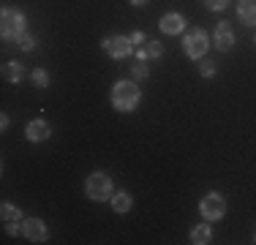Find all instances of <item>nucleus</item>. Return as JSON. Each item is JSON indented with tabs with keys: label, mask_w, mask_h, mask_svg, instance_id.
<instances>
[{
	"label": "nucleus",
	"mask_w": 256,
	"mask_h": 245,
	"mask_svg": "<svg viewBox=\"0 0 256 245\" xmlns=\"http://www.w3.org/2000/svg\"><path fill=\"white\" fill-rule=\"evenodd\" d=\"M109 101L118 112H134L142 101V90L134 79H118L112 84V93H109Z\"/></svg>",
	"instance_id": "obj_1"
},
{
	"label": "nucleus",
	"mask_w": 256,
	"mask_h": 245,
	"mask_svg": "<svg viewBox=\"0 0 256 245\" xmlns=\"http://www.w3.org/2000/svg\"><path fill=\"white\" fill-rule=\"evenodd\" d=\"M22 33H28V16H25V11L6 6V8L0 11V36H3V41H16Z\"/></svg>",
	"instance_id": "obj_2"
},
{
	"label": "nucleus",
	"mask_w": 256,
	"mask_h": 245,
	"mask_svg": "<svg viewBox=\"0 0 256 245\" xmlns=\"http://www.w3.org/2000/svg\"><path fill=\"white\" fill-rule=\"evenodd\" d=\"M114 194V182L106 172H90L84 180V196L93 202H109Z\"/></svg>",
	"instance_id": "obj_3"
},
{
	"label": "nucleus",
	"mask_w": 256,
	"mask_h": 245,
	"mask_svg": "<svg viewBox=\"0 0 256 245\" xmlns=\"http://www.w3.org/2000/svg\"><path fill=\"white\" fill-rule=\"evenodd\" d=\"M210 49V36L202 28H191L186 36H182V52H186L188 60H202Z\"/></svg>",
	"instance_id": "obj_4"
},
{
	"label": "nucleus",
	"mask_w": 256,
	"mask_h": 245,
	"mask_svg": "<svg viewBox=\"0 0 256 245\" xmlns=\"http://www.w3.org/2000/svg\"><path fill=\"white\" fill-rule=\"evenodd\" d=\"M199 216L204 220H221L226 216V199H224L218 191H210L202 196V202H199Z\"/></svg>",
	"instance_id": "obj_5"
},
{
	"label": "nucleus",
	"mask_w": 256,
	"mask_h": 245,
	"mask_svg": "<svg viewBox=\"0 0 256 245\" xmlns=\"http://www.w3.org/2000/svg\"><path fill=\"white\" fill-rule=\"evenodd\" d=\"M101 46H104V52H106L112 60H123L131 52H136V46L131 44V38H128V36H120V33L106 36V38L101 41Z\"/></svg>",
	"instance_id": "obj_6"
},
{
	"label": "nucleus",
	"mask_w": 256,
	"mask_h": 245,
	"mask_svg": "<svg viewBox=\"0 0 256 245\" xmlns=\"http://www.w3.org/2000/svg\"><path fill=\"white\" fill-rule=\"evenodd\" d=\"M22 234L28 237L30 242H46L50 240V229L41 218H25L22 220Z\"/></svg>",
	"instance_id": "obj_7"
},
{
	"label": "nucleus",
	"mask_w": 256,
	"mask_h": 245,
	"mask_svg": "<svg viewBox=\"0 0 256 245\" xmlns=\"http://www.w3.org/2000/svg\"><path fill=\"white\" fill-rule=\"evenodd\" d=\"M50 136H52V126L44 118H36V120H30L25 126V139H28V142H33V144L46 142Z\"/></svg>",
	"instance_id": "obj_8"
},
{
	"label": "nucleus",
	"mask_w": 256,
	"mask_h": 245,
	"mask_svg": "<svg viewBox=\"0 0 256 245\" xmlns=\"http://www.w3.org/2000/svg\"><path fill=\"white\" fill-rule=\"evenodd\" d=\"M212 44H216L218 52H229V49L237 44L234 30H232V24H229V22H218V24H216V33H212Z\"/></svg>",
	"instance_id": "obj_9"
},
{
	"label": "nucleus",
	"mask_w": 256,
	"mask_h": 245,
	"mask_svg": "<svg viewBox=\"0 0 256 245\" xmlns=\"http://www.w3.org/2000/svg\"><path fill=\"white\" fill-rule=\"evenodd\" d=\"M158 28H161V33H166V36H180V33H186V16H182L180 11H169V14L161 16Z\"/></svg>",
	"instance_id": "obj_10"
},
{
	"label": "nucleus",
	"mask_w": 256,
	"mask_h": 245,
	"mask_svg": "<svg viewBox=\"0 0 256 245\" xmlns=\"http://www.w3.org/2000/svg\"><path fill=\"white\" fill-rule=\"evenodd\" d=\"M164 58V44L161 41H144L142 46H136V60H161Z\"/></svg>",
	"instance_id": "obj_11"
},
{
	"label": "nucleus",
	"mask_w": 256,
	"mask_h": 245,
	"mask_svg": "<svg viewBox=\"0 0 256 245\" xmlns=\"http://www.w3.org/2000/svg\"><path fill=\"white\" fill-rule=\"evenodd\" d=\"M237 20L246 28H256V0H240L237 3Z\"/></svg>",
	"instance_id": "obj_12"
},
{
	"label": "nucleus",
	"mask_w": 256,
	"mask_h": 245,
	"mask_svg": "<svg viewBox=\"0 0 256 245\" xmlns=\"http://www.w3.org/2000/svg\"><path fill=\"white\" fill-rule=\"evenodd\" d=\"M25 76H28V68L20 63V60H8V63L3 66V79H6V82H11V84H20Z\"/></svg>",
	"instance_id": "obj_13"
},
{
	"label": "nucleus",
	"mask_w": 256,
	"mask_h": 245,
	"mask_svg": "<svg viewBox=\"0 0 256 245\" xmlns=\"http://www.w3.org/2000/svg\"><path fill=\"white\" fill-rule=\"evenodd\" d=\"M109 202H112V210H114V212H120V216H126V212L134 207V196L128 194V191L112 194V199H109Z\"/></svg>",
	"instance_id": "obj_14"
},
{
	"label": "nucleus",
	"mask_w": 256,
	"mask_h": 245,
	"mask_svg": "<svg viewBox=\"0 0 256 245\" xmlns=\"http://www.w3.org/2000/svg\"><path fill=\"white\" fill-rule=\"evenodd\" d=\"M212 240V226H210V220H204V224H199V226H194L191 229V242L194 245H207Z\"/></svg>",
	"instance_id": "obj_15"
},
{
	"label": "nucleus",
	"mask_w": 256,
	"mask_h": 245,
	"mask_svg": "<svg viewBox=\"0 0 256 245\" xmlns=\"http://www.w3.org/2000/svg\"><path fill=\"white\" fill-rule=\"evenodd\" d=\"M0 218L3 220H20L22 210L16 204H11V202H3V204H0Z\"/></svg>",
	"instance_id": "obj_16"
},
{
	"label": "nucleus",
	"mask_w": 256,
	"mask_h": 245,
	"mask_svg": "<svg viewBox=\"0 0 256 245\" xmlns=\"http://www.w3.org/2000/svg\"><path fill=\"white\" fill-rule=\"evenodd\" d=\"M150 76V68H148V60H136V66H131V79L134 82H142V79Z\"/></svg>",
	"instance_id": "obj_17"
},
{
	"label": "nucleus",
	"mask_w": 256,
	"mask_h": 245,
	"mask_svg": "<svg viewBox=\"0 0 256 245\" xmlns=\"http://www.w3.org/2000/svg\"><path fill=\"white\" fill-rule=\"evenodd\" d=\"M16 46H20L22 52H33V49L38 46V38H36L33 33H22L20 38H16Z\"/></svg>",
	"instance_id": "obj_18"
},
{
	"label": "nucleus",
	"mask_w": 256,
	"mask_h": 245,
	"mask_svg": "<svg viewBox=\"0 0 256 245\" xmlns=\"http://www.w3.org/2000/svg\"><path fill=\"white\" fill-rule=\"evenodd\" d=\"M33 82H36V88H50V74H46L44 68H33Z\"/></svg>",
	"instance_id": "obj_19"
},
{
	"label": "nucleus",
	"mask_w": 256,
	"mask_h": 245,
	"mask_svg": "<svg viewBox=\"0 0 256 245\" xmlns=\"http://www.w3.org/2000/svg\"><path fill=\"white\" fill-rule=\"evenodd\" d=\"M6 232H8L11 237L22 234V224H20V220H6Z\"/></svg>",
	"instance_id": "obj_20"
},
{
	"label": "nucleus",
	"mask_w": 256,
	"mask_h": 245,
	"mask_svg": "<svg viewBox=\"0 0 256 245\" xmlns=\"http://www.w3.org/2000/svg\"><path fill=\"white\" fill-rule=\"evenodd\" d=\"M204 6H207L210 11H224V8L229 6V0H204Z\"/></svg>",
	"instance_id": "obj_21"
},
{
	"label": "nucleus",
	"mask_w": 256,
	"mask_h": 245,
	"mask_svg": "<svg viewBox=\"0 0 256 245\" xmlns=\"http://www.w3.org/2000/svg\"><path fill=\"white\" fill-rule=\"evenodd\" d=\"M128 38H131V44H134V46H142L144 41H148V36H144L142 30H134V33L128 36Z\"/></svg>",
	"instance_id": "obj_22"
},
{
	"label": "nucleus",
	"mask_w": 256,
	"mask_h": 245,
	"mask_svg": "<svg viewBox=\"0 0 256 245\" xmlns=\"http://www.w3.org/2000/svg\"><path fill=\"white\" fill-rule=\"evenodd\" d=\"M199 74H202L204 79L216 76V66H212V63H202V66H199Z\"/></svg>",
	"instance_id": "obj_23"
},
{
	"label": "nucleus",
	"mask_w": 256,
	"mask_h": 245,
	"mask_svg": "<svg viewBox=\"0 0 256 245\" xmlns=\"http://www.w3.org/2000/svg\"><path fill=\"white\" fill-rule=\"evenodd\" d=\"M128 3H131V6H136V8H142V6H148L150 0H128Z\"/></svg>",
	"instance_id": "obj_24"
},
{
	"label": "nucleus",
	"mask_w": 256,
	"mask_h": 245,
	"mask_svg": "<svg viewBox=\"0 0 256 245\" xmlns=\"http://www.w3.org/2000/svg\"><path fill=\"white\" fill-rule=\"evenodd\" d=\"M0 128H3V131L8 128V114H0Z\"/></svg>",
	"instance_id": "obj_25"
},
{
	"label": "nucleus",
	"mask_w": 256,
	"mask_h": 245,
	"mask_svg": "<svg viewBox=\"0 0 256 245\" xmlns=\"http://www.w3.org/2000/svg\"><path fill=\"white\" fill-rule=\"evenodd\" d=\"M254 242H256V234H254Z\"/></svg>",
	"instance_id": "obj_26"
}]
</instances>
